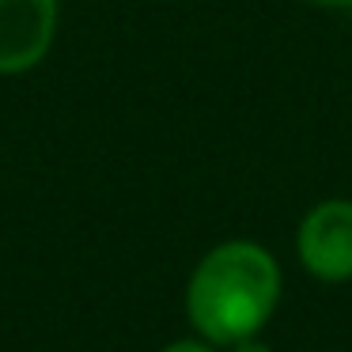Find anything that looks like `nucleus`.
I'll return each instance as SVG.
<instances>
[{
    "mask_svg": "<svg viewBox=\"0 0 352 352\" xmlns=\"http://www.w3.org/2000/svg\"><path fill=\"white\" fill-rule=\"evenodd\" d=\"M280 303V265L250 239L220 243L197 261L186 288V314L212 344L258 337Z\"/></svg>",
    "mask_w": 352,
    "mask_h": 352,
    "instance_id": "f257e3e1",
    "label": "nucleus"
},
{
    "mask_svg": "<svg viewBox=\"0 0 352 352\" xmlns=\"http://www.w3.org/2000/svg\"><path fill=\"white\" fill-rule=\"evenodd\" d=\"M296 250L314 280H352V201L329 197L303 216L296 231Z\"/></svg>",
    "mask_w": 352,
    "mask_h": 352,
    "instance_id": "f03ea898",
    "label": "nucleus"
},
{
    "mask_svg": "<svg viewBox=\"0 0 352 352\" xmlns=\"http://www.w3.org/2000/svg\"><path fill=\"white\" fill-rule=\"evenodd\" d=\"M57 16V0H0V76L34 69L50 54Z\"/></svg>",
    "mask_w": 352,
    "mask_h": 352,
    "instance_id": "7ed1b4c3",
    "label": "nucleus"
},
{
    "mask_svg": "<svg viewBox=\"0 0 352 352\" xmlns=\"http://www.w3.org/2000/svg\"><path fill=\"white\" fill-rule=\"evenodd\" d=\"M231 352H273L265 341H258V337H243V341L231 344Z\"/></svg>",
    "mask_w": 352,
    "mask_h": 352,
    "instance_id": "20e7f679",
    "label": "nucleus"
},
{
    "mask_svg": "<svg viewBox=\"0 0 352 352\" xmlns=\"http://www.w3.org/2000/svg\"><path fill=\"white\" fill-rule=\"evenodd\" d=\"M163 352H212L205 341H175V344H167Z\"/></svg>",
    "mask_w": 352,
    "mask_h": 352,
    "instance_id": "39448f33",
    "label": "nucleus"
},
{
    "mask_svg": "<svg viewBox=\"0 0 352 352\" xmlns=\"http://www.w3.org/2000/svg\"><path fill=\"white\" fill-rule=\"evenodd\" d=\"M311 4H326V8H349L352 0H311Z\"/></svg>",
    "mask_w": 352,
    "mask_h": 352,
    "instance_id": "423d86ee",
    "label": "nucleus"
},
{
    "mask_svg": "<svg viewBox=\"0 0 352 352\" xmlns=\"http://www.w3.org/2000/svg\"><path fill=\"white\" fill-rule=\"evenodd\" d=\"M349 12H352V4H349Z\"/></svg>",
    "mask_w": 352,
    "mask_h": 352,
    "instance_id": "0eeeda50",
    "label": "nucleus"
}]
</instances>
